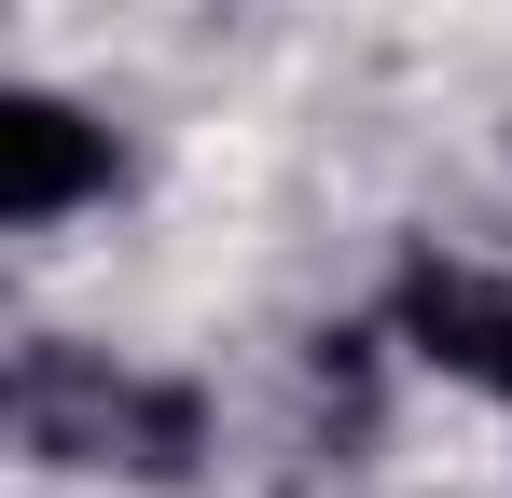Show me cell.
<instances>
[{"label": "cell", "instance_id": "cell-1", "mask_svg": "<svg viewBox=\"0 0 512 498\" xmlns=\"http://www.w3.org/2000/svg\"><path fill=\"white\" fill-rule=\"evenodd\" d=\"M111 166H125V153H111V125L28 83V97L0 111V222H14V236H56L70 208L111 194Z\"/></svg>", "mask_w": 512, "mask_h": 498}, {"label": "cell", "instance_id": "cell-2", "mask_svg": "<svg viewBox=\"0 0 512 498\" xmlns=\"http://www.w3.org/2000/svg\"><path fill=\"white\" fill-rule=\"evenodd\" d=\"M402 346H416L429 374L512 402V277L499 263H416L402 277Z\"/></svg>", "mask_w": 512, "mask_h": 498}]
</instances>
